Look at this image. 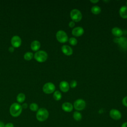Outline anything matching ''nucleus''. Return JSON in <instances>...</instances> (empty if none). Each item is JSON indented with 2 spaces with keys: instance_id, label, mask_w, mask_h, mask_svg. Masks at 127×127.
<instances>
[{
  "instance_id": "f257e3e1",
  "label": "nucleus",
  "mask_w": 127,
  "mask_h": 127,
  "mask_svg": "<svg viewBox=\"0 0 127 127\" xmlns=\"http://www.w3.org/2000/svg\"><path fill=\"white\" fill-rule=\"evenodd\" d=\"M22 111V108L21 105L17 103L12 104L9 108L10 114L13 117H17L20 116Z\"/></svg>"
},
{
  "instance_id": "f03ea898",
  "label": "nucleus",
  "mask_w": 127,
  "mask_h": 127,
  "mask_svg": "<svg viewBox=\"0 0 127 127\" xmlns=\"http://www.w3.org/2000/svg\"><path fill=\"white\" fill-rule=\"evenodd\" d=\"M49 116V113L48 111L44 108H41L37 111L36 117L38 121L43 122L48 119Z\"/></svg>"
},
{
  "instance_id": "7ed1b4c3",
  "label": "nucleus",
  "mask_w": 127,
  "mask_h": 127,
  "mask_svg": "<svg viewBox=\"0 0 127 127\" xmlns=\"http://www.w3.org/2000/svg\"><path fill=\"white\" fill-rule=\"evenodd\" d=\"M34 57L37 62L39 63H43L47 60L48 58V54L44 51H38L35 53Z\"/></svg>"
},
{
  "instance_id": "20e7f679",
  "label": "nucleus",
  "mask_w": 127,
  "mask_h": 127,
  "mask_svg": "<svg viewBox=\"0 0 127 127\" xmlns=\"http://www.w3.org/2000/svg\"><path fill=\"white\" fill-rule=\"evenodd\" d=\"M70 16L73 21L79 22L81 20L82 15L79 10L77 9H73L70 11Z\"/></svg>"
},
{
  "instance_id": "39448f33",
  "label": "nucleus",
  "mask_w": 127,
  "mask_h": 127,
  "mask_svg": "<svg viewBox=\"0 0 127 127\" xmlns=\"http://www.w3.org/2000/svg\"><path fill=\"white\" fill-rule=\"evenodd\" d=\"M57 40L62 43H64L68 41V36L66 33L63 30H59L56 33Z\"/></svg>"
},
{
  "instance_id": "423d86ee",
  "label": "nucleus",
  "mask_w": 127,
  "mask_h": 127,
  "mask_svg": "<svg viewBox=\"0 0 127 127\" xmlns=\"http://www.w3.org/2000/svg\"><path fill=\"white\" fill-rule=\"evenodd\" d=\"M73 108L77 111L83 110L86 106L85 101L81 99H78L75 100L73 103Z\"/></svg>"
},
{
  "instance_id": "0eeeda50",
  "label": "nucleus",
  "mask_w": 127,
  "mask_h": 127,
  "mask_svg": "<svg viewBox=\"0 0 127 127\" xmlns=\"http://www.w3.org/2000/svg\"><path fill=\"white\" fill-rule=\"evenodd\" d=\"M55 86L52 82L46 83L43 87V91L46 94H51L55 92Z\"/></svg>"
},
{
  "instance_id": "6e6552de",
  "label": "nucleus",
  "mask_w": 127,
  "mask_h": 127,
  "mask_svg": "<svg viewBox=\"0 0 127 127\" xmlns=\"http://www.w3.org/2000/svg\"><path fill=\"white\" fill-rule=\"evenodd\" d=\"M114 41L118 43L119 46L124 49H127V38L125 37H121L119 38H116L114 39Z\"/></svg>"
},
{
  "instance_id": "1a4fd4ad",
  "label": "nucleus",
  "mask_w": 127,
  "mask_h": 127,
  "mask_svg": "<svg viewBox=\"0 0 127 127\" xmlns=\"http://www.w3.org/2000/svg\"><path fill=\"white\" fill-rule=\"evenodd\" d=\"M109 115L110 117L116 121L119 120L122 118V114L120 111L116 109H112L110 111Z\"/></svg>"
},
{
  "instance_id": "9d476101",
  "label": "nucleus",
  "mask_w": 127,
  "mask_h": 127,
  "mask_svg": "<svg viewBox=\"0 0 127 127\" xmlns=\"http://www.w3.org/2000/svg\"><path fill=\"white\" fill-rule=\"evenodd\" d=\"M11 44L14 48H18L21 44V39L18 36H13L11 39Z\"/></svg>"
},
{
  "instance_id": "9b49d317",
  "label": "nucleus",
  "mask_w": 127,
  "mask_h": 127,
  "mask_svg": "<svg viewBox=\"0 0 127 127\" xmlns=\"http://www.w3.org/2000/svg\"><path fill=\"white\" fill-rule=\"evenodd\" d=\"M72 34L76 37H79L84 33V29L81 27H76L72 30Z\"/></svg>"
},
{
  "instance_id": "f8f14e48",
  "label": "nucleus",
  "mask_w": 127,
  "mask_h": 127,
  "mask_svg": "<svg viewBox=\"0 0 127 127\" xmlns=\"http://www.w3.org/2000/svg\"><path fill=\"white\" fill-rule=\"evenodd\" d=\"M62 108L65 112H70L73 109V106L71 103L66 102L62 104Z\"/></svg>"
},
{
  "instance_id": "ddd939ff",
  "label": "nucleus",
  "mask_w": 127,
  "mask_h": 127,
  "mask_svg": "<svg viewBox=\"0 0 127 127\" xmlns=\"http://www.w3.org/2000/svg\"><path fill=\"white\" fill-rule=\"evenodd\" d=\"M62 52L66 56H70L73 53V50L70 47L67 45H63L62 47Z\"/></svg>"
},
{
  "instance_id": "4468645a",
  "label": "nucleus",
  "mask_w": 127,
  "mask_h": 127,
  "mask_svg": "<svg viewBox=\"0 0 127 127\" xmlns=\"http://www.w3.org/2000/svg\"><path fill=\"white\" fill-rule=\"evenodd\" d=\"M60 88L63 92H67L69 89V85L65 81H63L60 83Z\"/></svg>"
},
{
  "instance_id": "2eb2a0df",
  "label": "nucleus",
  "mask_w": 127,
  "mask_h": 127,
  "mask_svg": "<svg viewBox=\"0 0 127 127\" xmlns=\"http://www.w3.org/2000/svg\"><path fill=\"white\" fill-rule=\"evenodd\" d=\"M112 33L117 37H121L123 34V32L120 28L115 27L112 29Z\"/></svg>"
},
{
  "instance_id": "dca6fc26",
  "label": "nucleus",
  "mask_w": 127,
  "mask_h": 127,
  "mask_svg": "<svg viewBox=\"0 0 127 127\" xmlns=\"http://www.w3.org/2000/svg\"><path fill=\"white\" fill-rule=\"evenodd\" d=\"M41 46V44L39 41L37 40H34L32 41L31 43L30 47L31 49L33 51H38L39 49H40Z\"/></svg>"
},
{
  "instance_id": "f3484780",
  "label": "nucleus",
  "mask_w": 127,
  "mask_h": 127,
  "mask_svg": "<svg viewBox=\"0 0 127 127\" xmlns=\"http://www.w3.org/2000/svg\"><path fill=\"white\" fill-rule=\"evenodd\" d=\"M120 15L123 18H127V6H122L119 10Z\"/></svg>"
},
{
  "instance_id": "a211bd4d",
  "label": "nucleus",
  "mask_w": 127,
  "mask_h": 127,
  "mask_svg": "<svg viewBox=\"0 0 127 127\" xmlns=\"http://www.w3.org/2000/svg\"><path fill=\"white\" fill-rule=\"evenodd\" d=\"M82 115L78 111H75L73 114V118L76 121H80L82 119Z\"/></svg>"
},
{
  "instance_id": "6ab92c4d",
  "label": "nucleus",
  "mask_w": 127,
  "mask_h": 127,
  "mask_svg": "<svg viewBox=\"0 0 127 127\" xmlns=\"http://www.w3.org/2000/svg\"><path fill=\"white\" fill-rule=\"evenodd\" d=\"M25 99V95L24 94L22 93H19L17 97H16V100L19 103H23L24 100Z\"/></svg>"
},
{
  "instance_id": "aec40b11",
  "label": "nucleus",
  "mask_w": 127,
  "mask_h": 127,
  "mask_svg": "<svg viewBox=\"0 0 127 127\" xmlns=\"http://www.w3.org/2000/svg\"><path fill=\"white\" fill-rule=\"evenodd\" d=\"M91 10V12L92 13H93L94 14H98L101 12V9L99 6L95 5V6H93L92 7Z\"/></svg>"
},
{
  "instance_id": "412c9836",
  "label": "nucleus",
  "mask_w": 127,
  "mask_h": 127,
  "mask_svg": "<svg viewBox=\"0 0 127 127\" xmlns=\"http://www.w3.org/2000/svg\"><path fill=\"white\" fill-rule=\"evenodd\" d=\"M62 94L59 91H55L54 92L53 98L56 101H59L62 98Z\"/></svg>"
},
{
  "instance_id": "4be33fe9",
  "label": "nucleus",
  "mask_w": 127,
  "mask_h": 127,
  "mask_svg": "<svg viewBox=\"0 0 127 127\" xmlns=\"http://www.w3.org/2000/svg\"><path fill=\"white\" fill-rule=\"evenodd\" d=\"M33 56H33V54L32 53L28 52H26L24 54V58L26 61H30V60H31L33 58Z\"/></svg>"
},
{
  "instance_id": "5701e85b",
  "label": "nucleus",
  "mask_w": 127,
  "mask_h": 127,
  "mask_svg": "<svg viewBox=\"0 0 127 127\" xmlns=\"http://www.w3.org/2000/svg\"><path fill=\"white\" fill-rule=\"evenodd\" d=\"M29 108L31 111H33V112H36L39 109V107L38 105L35 103H32L30 104L29 106Z\"/></svg>"
},
{
  "instance_id": "b1692460",
  "label": "nucleus",
  "mask_w": 127,
  "mask_h": 127,
  "mask_svg": "<svg viewBox=\"0 0 127 127\" xmlns=\"http://www.w3.org/2000/svg\"><path fill=\"white\" fill-rule=\"evenodd\" d=\"M68 42L69 44L72 46H75L77 43V40L76 38L74 37H71L68 39Z\"/></svg>"
},
{
  "instance_id": "393cba45",
  "label": "nucleus",
  "mask_w": 127,
  "mask_h": 127,
  "mask_svg": "<svg viewBox=\"0 0 127 127\" xmlns=\"http://www.w3.org/2000/svg\"><path fill=\"white\" fill-rule=\"evenodd\" d=\"M76 86H77V82H76V81H75L74 80H72L70 82V86L71 88H75Z\"/></svg>"
},
{
  "instance_id": "a878e982",
  "label": "nucleus",
  "mask_w": 127,
  "mask_h": 127,
  "mask_svg": "<svg viewBox=\"0 0 127 127\" xmlns=\"http://www.w3.org/2000/svg\"><path fill=\"white\" fill-rule=\"evenodd\" d=\"M122 104H123V105L124 106L127 107V96L125 97L123 99V100H122Z\"/></svg>"
},
{
  "instance_id": "bb28decb",
  "label": "nucleus",
  "mask_w": 127,
  "mask_h": 127,
  "mask_svg": "<svg viewBox=\"0 0 127 127\" xmlns=\"http://www.w3.org/2000/svg\"><path fill=\"white\" fill-rule=\"evenodd\" d=\"M75 25V23H74V22L73 21H71L70 22H69L68 23V26L70 27V28H73Z\"/></svg>"
},
{
  "instance_id": "cd10ccee",
  "label": "nucleus",
  "mask_w": 127,
  "mask_h": 127,
  "mask_svg": "<svg viewBox=\"0 0 127 127\" xmlns=\"http://www.w3.org/2000/svg\"><path fill=\"white\" fill-rule=\"evenodd\" d=\"M4 127H14V125L11 123H8L5 125Z\"/></svg>"
},
{
  "instance_id": "c85d7f7f",
  "label": "nucleus",
  "mask_w": 127,
  "mask_h": 127,
  "mask_svg": "<svg viewBox=\"0 0 127 127\" xmlns=\"http://www.w3.org/2000/svg\"><path fill=\"white\" fill-rule=\"evenodd\" d=\"M21 106H22V109H26V108L28 107V104H27V103H23V104L21 105Z\"/></svg>"
},
{
  "instance_id": "c756f323",
  "label": "nucleus",
  "mask_w": 127,
  "mask_h": 127,
  "mask_svg": "<svg viewBox=\"0 0 127 127\" xmlns=\"http://www.w3.org/2000/svg\"><path fill=\"white\" fill-rule=\"evenodd\" d=\"M8 51H9L10 53L13 52L14 51V47H13L12 46L10 47L9 48V49H8Z\"/></svg>"
},
{
  "instance_id": "7c9ffc66",
  "label": "nucleus",
  "mask_w": 127,
  "mask_h": 127,
  "mask_svg": "<svg viewBox=\"0 0 127 127\" xmlns=\"http://www.w3.org/2000/svg\"><path fill=\"white\" fill-rule=\"evenodd\" d=\"M121 127H127V122L124 123L122 125Z\"/></svg>"
},
{
  "instance_id": "2f4dec72",
  "label": "nucleus",
  "mask_w": 127,
  "mask_h": 127,
  "mask_svg": "<svg viewBox=\"0 0 127 127\" xmlns=\"http://www.w3.org/2000/svg\"><path fill=\"white\" fill-rule=\"evenodd\" d=\"M4 124L2 121H0V127H4Z\"/></svg>"
},
{
  "instance_id": "473e14b6",
  "label": "nucleus",
  "mask_w": 127,
  "mask_h": 127,
  "mask_svg": "<svg viewBox=\"0 0 127 127\" xmlns=\"http://www.w3.org/2000/svg\"><path fill=\"white\" fill-rule=\"evenodd\" d=\"M90 1L92 3H96L97 2H98L99 1L98 0H90Z\"/></svg>"
},
{
  "instance_id": "72a5a7b5",
  "label": "nucleus",
  "mask_w": 127,
  "mask_h": 127,
  "mask_svg": "<svg viewBox=\"0 0 127 127\" xmlns=\"http://www.w3.org/2000/svg\"><path fill=\"white\" fill-rule=\"evenodd\" d=\"M126 4H127V2H126Z\"/></svg>"
}]
</instances>
